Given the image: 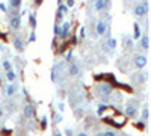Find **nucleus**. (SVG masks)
<instances>
[{
  "label": "nucleus",
  "instance_id": "1",
  "mask_svg": "<svg viewBox=\"0 0 151 136\" xmlns=\"http://www.w3.org/2000/svg\"><path fill=\"white\" fill-rule=\"evenodd\" d=\"M133 14H134V17H137V18H144V17L148 14V2H147V0H142L141 3H136V5H134Z\"/></svg>",
  "mask_w": 151,
  "mask_h": 136
},
{
  "label": "nucleus",
  "instance_id": "2",
  "mask_svg": "<svg viewBox=\"0 0 151 136\" xmlns=\"http://www.w3.org/2000/svg\"><path fill=\"white\" fill-rule=\"evenodd\" d=\"M95 89H97V94L100 97H109V95H112V85H109V83H100Z\"/></svg>",
  "mask_w": 151,
  "mask_h": 136
},
{
  "label": "nucleus",
  "instance_id": "3",
  "mask_svg": "<svg viewBox=\"0 0 151 136\" xmlns=\"http://www.w3.org/2000/svg\"><path fill=\"white\" fill-rule=\"evenodd\" d=\"M147 64H148V59H147V56H145V55H142V53L136 55V56H134V59H133V65H134L137 70L145 68V67H147Z\"/></svg>",
  "mask_w": 151,
  "mask_h": 136
},
{
  "label": "nucleus",
  "instance_id": "4",
  "mask_svg": "<svg viewBox=\"0 0 151 136\" xmlns=\"http://www.w3.org/2000/svg\"><path fill=\"white\" fill-rule=\"evenodd\" d=\"M125 115L127 118H134L137 115V106H136V100H132L125 104Z\"/></svg>",
  "mask_w": 151,
  "mask_h": 136
},
{
  "label": "nucleus",
  "instance_id": "5",
  "mask_svg": "<svg viewBox=\"0 0 151 136\" xmlns=\"http://www.w3.org/2000/svg\"><path fill=\"white\" fill-rule=\"evenodd\" d=\"M62 74H64V65L62 64H56L53 71H52V82L53 83H58L62 77Z\"/></svg>",
  "mask_w": 151,
  "mask_h": 136
},
{
  "label": "nucleus",
  "instance_id": "6",
  "mask_svg": "<svg viewBox=\"0 0 151 136\" xmlns=\"http://www.w3.org/2000/svg\"><path fill=\"white\" fill-rule=\"evenodd\" d=\"M107 29H109L107 23H106L103 18H100V20L97 21V24H95V32H97V35H98V36H104V35L107 33Z\"/></svg>",
  "mask_w": 151,
  "mask_h": 136
},
{
  "label": "nucleus",
  "instance_id": "7",
  "mask_svg": "<svg viewBox=\"0 0 151 136\" xmlns=\"http://www.w3.org/2000/svg\"><path fill=\"white\" fill-rule=\"evenodd\" d=\"M67 73H68V76H70V77H77L79 74L82 73V67H80V64H77V62H70Z\"/></svg>",
  "mask_w": 151,
  "mask_h": 136
},
{
  "label": "nucleus",
  "instance_id": "8",
  "mask_svg": "<svg viewBox=\"0 0 151 136\" xmlns=\"http://www.w3.org/2000/svg\"><path fill=\"white\" fill-rule=\"evenodd\" d=\"M110 8V0H94V9L97 12H104Z\"/></svg>",
  "mask_w": 151,
  "mask_h": 136
},
{
  "label": "nucleus",
  "instance_id": "9",
  "mask_svg": "<svg viewBox=\"0 0 151 136\" xmlns=\"http://www.w3.org/2000/svg\"><path fill=\"white\" fill-rule=\"evenodd\" d=\"M9 27L12 30H18L21 27V17H20V14H15V15L9 17Z\"/></svg>",
  "mask_w": 151,
  "mask_h": 136
},
{
  "label": "nucleus",
  "instance_id": "10",
  "mask_svg": "<svg viewBox=\"0 0 151 136\" xmlns=\"http://www.w3.org/2000/svg\"><path fill=\"white\" fill-rule=\"evenodd\" d=\"M23 115H24V118H33V117H35V107H33L30 103L24 104V107H23Z\"/></svg>",
  "mask_w": 151,
  "mask_h": 136
},
{
  "label": "nucleus",
  "instance_id": "11",
  "mask_svg": "<svg viewBox=\"0 0 151 136\" xmlns=\"http://www.w3.org/2000/svg\"><path fill=\"white\" fill-rule=\"evenodd\" d=\"M70 29H71V23H70V21H65V23L60 26V33H59V36H60L62 40H67V36H68V33H70Z\"/></svg>",
  "mask_w": 151,
  "mask_h": 136
},
{
  "label": "nucleus",
  "instance_id": "12",
  "mask_svg": "<svg viewBox=\"0 0 151 136\" xmlns=\"http://www.w3.org/2000/svg\"><path fill=\"white\" fill-rule=\"evenodd\" d=\"M133 80H134L136 83H144V82H147V73H136V74H133Z\"/></svg>",
  "mask_w": 151,
  "mask_h": 136
},
{
  "label": "nucleus",
  "instance_id": "13",
  "mask_svg": "<svg viewBox=\"0 0 151 136\" xmlns=\"http://www.w3.org/2000/svg\"><path fill=\"white\" fill-rule=\"evenodd\" d=\"M115 47H116V40H115V38H109V40L104 42V48H107L109 52L115 50Z\"/></svg>",
  "mask_w": 151,
  "mask_h": 136
},
{
  "label": "nucleus",
  "instance_id": "14",
  "mask_svg": "<svg viewBox=\"0 0 151 136\" xmlns=\"http://www.w3.org/2000/svg\"><path fill=\"white\" fill-rule=\"evenodd\" d=\"M17 92V86L15 85H8L6 86V89H5V94H6V97H12V95H14Z\"/></svg>",
  "mask_w": 151,
  "mask_h": 136
},
{
  "label": "nucleus",
  "instance_id": "15",
  "mask_svg": "<svg viewBox=\"0 0 151 136\" xmlns=\"http://www.w3.org/2000/svg\"><path fill=\"white\" fill-rule=\"evenodd\" d=\"M148 41H150V40H148V36H147V35H144L142 38L139 40V45H141V47L144 48L145 52H147L148 48H150V42H148Z\"/></svg>",
  "mask_w": 151,
  "mask_h": 136
},
{
  "label": "nucleus",
  "instance_id": "16",
  "mask_svg": "<svg viewBox=\"0 0 151 136\" xmlns=\"http://www.w3.org/2000/svg\"><path fill=\"white\" fill-rule=\"evenodd\" d=\"M14 47L17 48L18 52H23V50H24V42H23V40L20 38V36L14 40Z\"/></svg>",
  "mask_w": 151,
  "mask_h": 136
},
{
  "label": "nucleus",
  "instance_id": "17",
  "mask_svg": "<svg viewBox=\"0 0 151 136\" xmlns=\"http://www.w3.org/2000/svg\"><path fill=\"white\" fill-rule=\"evenodd\" d=\"M15 79H17V73L15 71H12V70H9V71H6V80L8 82H15Z\"/></svg>",
  "mask_w": 151,
  "mask_h": 136
},
{
  "label": "nucleus",
  "instance_id": "18",
  "mask_svg": "<svg viewBox=\"0 0 151 136\" xmlns=\"http://www.w3.org/2000/svg\"><path fill=\"white\" fill-rule=\"evenodd\" d=\"M20 5H21V0H9V6L12 9H18Z\"/></svg>",
  "mask_w": 151,
  "mask_h": 136
},
{
  "label": "nucleus",
  "instance_id": "19",
  "mask_svg": "<svg viewBox=\"0 0 151 136\" xmlns=\"http://www.w3.org/2000/svg\"><path fill=\"white\" fill-rule=\"evenodd\" d=\"M133 27H134V40H139V36H141V27H139V24L134 23Z\"/></svg>",
  "mask_w": 151,
  "mask_h": 136
},
{
  "label": "nucleus",
  "instance_id": "20",
  "mask_svg": "<svg viewBox=\"0 0 151 136\" xmlns=\"http://www.w3.org/2000/svg\"><path fill=\"white\" fill-rule=\"evenodd\" d=\"M29 23H30V27H32V30L36 27V17H35V14H30L29 15Z\"/></svg>",
  "mask_w": 151,
  "mask_h": 136
},
{
  "label": "nucleus",
  "instance_id": "21",
  "mask_svg": "<svg viewBox=\"0 0 151 136\" xmlns=\"http://www.w3.org/2000/svg\"><path fill=\"white\" fill-rule=\"evenodd\" d=\"M2 65H3V70H5V71L12 70V64L9 62V60H3V64H2Z\"/></svg>",
  "mask_w": 151,
  "mask_h": 136
},
{
  "label": "nucleus",
  "instance_id": "22",
  "mask_svg": "<svg viewBox=\"0 0 151 136\" xmlns=\"http://www.w3.org/2000/svg\"><path fill=\"white\" fill-rule=\"evenodd\" d=\"M124 45L127 47V48H132V47H133V40H132V38H125V40H124Z\"/></svg>",
  "mask_w": 151,
  "mask_h": 136
},
{
  "label": "nucleus",
  "instance_id": "23",
  "mask_svg": "<svg viewBox=\"0 0 151 136\" xmlns=\"http://www.w3.org/2000/svg\"><path fill=\"white\" fill-rule=\"evenodd\" d=\"M148 115H150V112H148V106H145L144 110H142V119L147 121V119H148Z\"/></svg>",
  "mask_w": 151,
  "mask_h": 136
},
{
  "label": "nucleus",
  "instance_id": "24",
  "mask_svg": "<svg viewBox=\"0 0 151 136\" xmlns=\"http://www.w3.org/2000/svg\"><path fill=\"white\" fill-rule=\"evenodd\" d=\"M35 41H36V33H35V30H32L29 35V42H35Z\"/></svg>",
  "mask_w": 151,
  "mask_h": 136
},
{
  "label": "nucleus",
  "instance_id": "25",
  "mask_svg": "<svg viewBox=\"0 0 151 136\" xmlns=\"http://www.w3.org/2000/svg\"><path fill=\"white\" fill-rule=\"evenodd\" d=\"M53 33H55V36H59V33H60V26H59V24H55Z\"/></svg>",
  "mask_w": 151,
  "mask_h": 136
},
{
  "label": "nucleus",
  "instance_id": "26",
  "mask_svg": "<svg viewBox=\"0 0 151 136\" xmlns=\"http://www.w3.org/2000/svg\"><path fill=\"white\" fill-rule=\"evenodd\" d=\"M104 110H106V106H104V104H100V106H98V110H97V114H98V115H103Z\"/></svg>",
  "mask_w": 151,
  "mask_h": 136
},
{
  "label": "nucleus",
  "instance_id": "27",
  "mask_svg": "<svg viewBox=\"0 0 151 136\" xmlns=\"http://www.w3.org/2000/svg\"><path fill=\"white\" fill-rule=\"evenodd\" d=\"M71 59H73V52L70 50V52H67V55H65V60H67V62H70Z\"/></svg>",
  "mask_w": 151,
  "mask_h": 136
},
{
  "label": "nucleus",
  "instance_id": "28",
  "mask_svg": "<svg viewBox=\"0 0 151 136\" xmlns=\"http://www.w3.org/2000/svg\"><path fill=\"white\" fill-rule=\"evenodd\" d=\"M136 129H141V130H144L145 129V122H136Z\"/></svg>",
  "mask_w": 151,
  "mask_h": 136
},
{
  "label": "nucleus",
  "instance_id": "29",
  "mask_svg": "<svg viewBox=\"0 0 151 136\" xmlns=\"http://www.w3.org/2000/svg\"><path fill=\"white\" fill-rule=\"evenodd\" d=\"M41 127H42V130L47 127V118H45V117H44V118H42V121H41Z\"/></svg>",
  "mask_w": 151,
  "mask_h": 136
},
{
  "label": "nucleus",
  "instance_id": "30",
  "mask_svg": "<svg viewBox=\"0 0 151 136\" xmlns=\"http://www.w3.org/2000/svg\"><path fill=\"white\" fill-rule=\"evenodd\" d=\"M103 136H116L115 132H103Z\"/></svg>",
  "mask_w": 151,
  "mask_h": 136
},
{
  "label": "nucleus",
  "instance_id": "31",
  "mask_svg": "<svg viewBox=\"0 0 151 136\" xmlns=\"http://www.w3.org/2000/svg\"><path fill=\"white\" fill-rule=\"evenodd\" d=\"M0 9H2L3 12H8V6L5 3H0Z\"/></svg>",
  "mask_w": 151,
  "mask_h": 136
},
{
  "label": "nucleus",
  "instance_id": "32",
  "mask_svg": "<svg viewBox=\"0 0 151 136\" xmlns=\"http://www.w3.org/2000/svg\"><path fill=\"white\" fill-rule=\"evenodd\" d=\"M76 115H77V117H82V115H83V109H82V107L77 109V110H76Z\"/></svg>",
  "mask_w": 151,
  "mask_h": 136
},
{
  "label": "nucleus",
  "instance_id": "33",
  "mask_svg": "<svg viewBox=\"0 0 151 136\" xmlns=\"http://www.w3.org/2000/svg\"><path fill=\"white\" fill-rule=\"evenodd\" d=\"M68 8H71V6H74V0H67V3H65Z\"/></svg>",
  "mask_w": 151,
  "mask_h": 136
},
{
  "label": "nucleus",
  "instance_id": "34",
  "mask_svg": "<svg viewBox=\"0 0 151 136\" xmlns=\"http://www.w3.org/2000/svg\"><path fill=\"white\" fill-rule=\"evenodd\" d=\"M65 135L67 136H73V130L71 129H65Z\"/></svg>",
  "mask_w": 151,
  "mask_h": 136
},
{
  "label": "nucleus",
  "instance_id": "35",
  "mask_svg": "<svg viewBox=\"0 0 151 136\" xmlns=\"http://www.w3.org/2000/svg\"><path fill=\"white\" fill-rule=\"evenodd\" d=\"M3 136H11V132H9V130H5V132H3Z\"/></svg>",
  "mask_w": 151,
  "mask_h": 136
},
{
  "label": "nucleus",
  "instance_id": "36",
  "mask_svg": "<svg viewBox=\"0 0 151 136\" xmlns=\"http://www.w3.org/2000/svg\"><path fill=\"white\" fill-rule=\"evenodd\" d=\"M41 3H42V0H35V5H36V6H40Z\"/></svg>",
  "mask_w": 151,
  "mask_h": 136
},
{
  "label": "nucleus",
  "instance_id": "37",
  "mask_svg": "<svg viewBox=\"0 0 151 136\" xmlns=\"http://www.w3.org/2000/svg\"><path fill=\"white\" fill-rule=\"evenodd\" d=\"M53 136H62V135H60L58 130H55V132H53Z\"/></svg>",
  "mask_w": 151,
  "mask_h": 136
},
{
  "label": "nucleus",
  "instance_id": "38",
  "mask_svg": "<svg viewBox=\"0 0 151 136\" xmlns=\"http://www.w3.org/2000/svg\"><path fill=\"white\" fill-rule=\"evenodd\" d=\"M77 136H88V135H86V133H85V132H80V133H79V135H77Z\"/></svg>",
  "mask_w": 151,
  "mask_h": 136
},
{
  "label": "nucleus",
  "instance_id": "39",
  "mask_svg": "<svg viewBox=\"0 0 151 136\" xmlns=\"http://www.w3.org/2000/svg\"><path fill=\"white\" fill-rule=\"evenodd\" d=\"M2 117H3V109L0 107V118H2Z\"/></svg>",
  "mask_w": 151,
  "mask_h": 136
},
{
  "label": "nucleus",
  "instance_id": "40",
  "mask_svg": "<svg viewBox=\"0 0 151 136\" xmlns=\"http://www.w3.org/2000/svg\"><path fill=\"white\" fill-rule=\"evenodd\" d=\"M97 136H103V132H100V133H97Z\"/></svg>",
  "mask_w": 151,
  "mask_h": 136
},
{
  "label": "nucleus",
  "instance_id": "41",
  "mask_svg": "<svg viewBox=\"0 0 151 136\" xmlns=\"http://www.w3.org/2000/svg\"><path fill=\"white\" fill-rule=\"evenodd\" d=\"M0 52H2V45H0Z\"/></svg>",
  "mask_w": 151,
  "mask_h": 136
}]
</instances>
